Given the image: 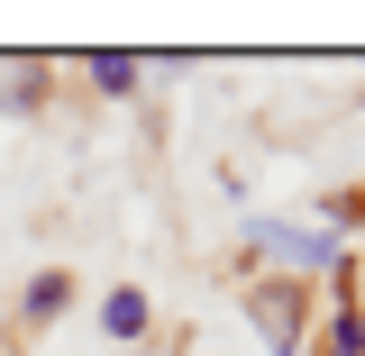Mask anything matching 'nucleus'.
Here are the masks:
<instances>
[{
  "label": "nucleus",
  "mask_w": 365,
  "mask_h": 356,
  "mask_svg": "<svg viewBox=\"0 0 365 356\" xmlns=\"http://www.w3.org/2000/svg\"><path fill=\"white\" fill-rule=\"evenodd\" d=\"M101 329H110V338H137V329H146V293H110V302H101Z\"/></svg>",
  "instance_id": "7ed1b4c3"
},
{
  "label": "nucleus",
  "mask_w": 365,
  "mask_h": 356,
  "mask_svg": "<svg viewBox=\"0 0 365 356\" xmlns=\"http://www.w3.org/2000/svg\"><path fill=\"white\" fill-rule=\"evenodd\" d=\"M64 311V274H37V283H28V320H55Z\"/></svg>",
  "instance_id": "0eeeda50"
},
{
  "label": "nucleus",
  "mask_w": 365,
  "mask_h": 356,
  "mask_svg": "<svg viewBox=\"0 0 365 356\" xmlns=\"http://www.w3.org/2000/svg\"><path fill=\"white\" fill-rule=\"evenodd\" d=\"M247 247L256 256H283V265H338V238L329 228H292V220H256Z\"/></svg>",
  "instance_id": "f257e3e1"
},
{
  "label": "nucleus",
  "mask_w": 365,
  "mask_h": 356,
  "mask_svg": "<svg viewBox=\"0 0 365 356\" xmlns=\"http://www.w3.org/2000/svg\"><path fill=\"white\" fill-rule=\"evenodd\" d=\"M91 83L101 91H137V55H91Z\"/></svg>",
  "instance_id": "39448f33"
},
{
  "label": "nucleus",
  "mask_w": 365,
  "mask_h": 356,
  "mask_svg": "<svg viewBox=\"0 0 365 356\" xmlns=\"http://www.w3.org/2000/svg\"><path fill=\"white\" fill-rule=\"evenodd\" d=\"M329 356H365V320L338 302V320H329Z\"/></svg>",
  "instance_id": "423d86ee"
},
{
  "label": "nucleus",
  "mask_w": 365,
  "mask_h": 356,
  "mask_svg": "<svg viewBox=\"0 0 365 356\" xmlns=\"http://www.w3.org/2000/svg\"><path fill=\"white\" fill-rule=\"evenodd\" d=\"M256 320H265L274 356H302V283H256Z\"/></svg>",
  "instance_id": "f03ea898"
},
{
  "label": "nucleus",
  "mask_w": 365,
  "mask_h": 356,
  "mask_svg": "<svg viewBox=\"0 0 365 356\" xmlns=\"http://www.w3.org/2000/svg\"><path fill=\"white\" fill-rule=\"evenodd\" d=\"M0 101H9V110L46 101V73H37V64H9V73H0Z\"/></svg>",
  "instance_id": "20e7f679"
}]
</instances>
